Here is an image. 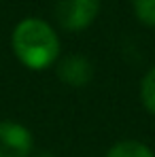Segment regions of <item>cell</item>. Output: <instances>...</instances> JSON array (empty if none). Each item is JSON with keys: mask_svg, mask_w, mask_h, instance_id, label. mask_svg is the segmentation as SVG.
Here are the masks:
<instances>
[{"mask_svg": "<svg viewBox=\"0 0 155 157\" xmlns=\"http://www.w3.org/2000/svg\"><path fill=\"white\" fill-rule=\"evenodd\" d=\"M11 45L17 59L30 70L49 68L60 55L57 34L47 21L36 17H28L15 26Z\"/></svg>", "mask_w": 155, "mask_h": 157, "instance_id": "obj_1", "label": "cell"}, {"mask_svg": "<svg viewBox=\"0 0 155 157\" xmlns=\"http://www.w3.org/2000/svg\"><path fill=\"white\" fill-rule=\"evenodd\" d=\"M98 13L100 0H57L55 4V19L68 32H79L91 26Z\"/></svg>", "mask_w": 155, "mask_h": 157, "instance_id": "obj_2", "label": "cell"}, {"mask_svg": "<svg viewBox=\"0 0 155 157\" xmlns=\"http://www.w3.org/2000/svg\"><path fill=\"white\" fill-rule=\"evenodd\" d=\"M34 138L17 121H0V157H32Z\"/></svg>", "mask_w": 155, "mask_h": 157, "instance_id": "obj_3", "label": "cell"}, {"mask_svg": "<svg viewBox=\"0 0 155 157\" xmlns=\"http://www.w3.org/2000/svg\"><path fill=\"white\" fill-rule=\"evenodd\" d=\"M57 77L68 87H83L94 77V66L83 55H68L57 64Z\"/></svg>", "mask_w": 155, "mask_h": 157, "instance_id": "obj_4", "label": "cell"}, {"mask_svg": "<svg viewBox=\"0 0 155 157\" xmlns=\"http://www.w3.org/2000/svg\"><path fill=\"white\" fill-rule=\"evenodd\" d=\"M104 157H155V153L140 140H121L113 144Z\"/></svg>", "mask_w": 155, "mask_h": 157, "instance_id": "obj_5", "label": "cell"}, {"mask_svg": "<svg viewBox=\"0 0 155 157\" xmlns=\"http://www.w3.org/2000/svg\"><path fill=\"white\" fill-rule=\"evenodd\" d=\"M140 100H142V104L145 108L155 115V68H151L145 78H142V85H140Z\"/></svg>", "mask_w": 155, "mask_h": 157, "instance_id": "obj_6", "label": "cell"}, {"mask_svg": "<svg viewBox=\"0 0 155 157\" xmlns=\"http://www.w3.org/2000/svg\"><path fill=\"white\" fill-rule=\"evenodd\" d=\"M134 13L142 24L155 26V0H134Z\"/></svg>", "mask_w": 155, "mask_h": 157, "instance_id": "obj_7", "label": "cell"}, {"mask_svg": "<svg viewBox=\"0 0 155 157\" xmlns=\"http://www.w3.org/2000/svg\"><path fill=\"white\" fill-rule=\"evenodd\" d=\"M32 157H55V155H51V153H47V151H43V153H34Z\"/></svg>", "mask_w": 155, "mask_h": 157, "instance_id": "obj_8", "label": "cell"}]
</instances>
